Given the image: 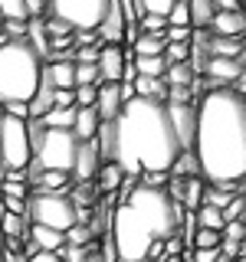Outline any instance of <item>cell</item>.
I'll list each match as a JSON object with an SVG mask.
<instances>
[{"label":"cell","mask_w":246,"mask_h":262,"mask_svg":"<svg viewBox=\"0 0 246 262\" xmlns=\"http://www.w3.org/2000/svg\"><path fill=\"white\" fill-rule=\"evenodd\" d=\"M194 154L207 184L246 193V98L233 85L200 95Z\"/></svg>","instance_id":"6da1fadb"},{"label":"cell","mask_w":246,"mask_h":262,"mask_svg":"<svg viewBox=\"0 0 246 262\" xmlns=\"http://www.w3.org/2000/svg\"><path fill=\"white\" fill-rule=\"evenodd\" d=\"M115 128V147L112 161L121 167L125 177L141 180V174H171L174 161L184 154L174 125L168 118V105L151 98H131L121 105Z\"/></svg>","instance_id":"7a4b0ae2"},{"label":"cell","mask_w":246,"mask_h":262,"mask_svg":"<svg viewBox=\"0 0 246 262\" xmlns=\"http://www.w3.org/2000/svg\"><path fill=\"white\" fill-rule=\"evenodd\" d=\"M184 207L168 196V190H154L138 180V187L118 200L112 213V243L118 262H141L154 246H164L177 236Z\"/></svg>","instance_id":"3957f363"},{"label":"cell","mask_w":246,"mask_h":262,"mask_svg":"<svg viewBox=\"0 0 246 262\" xmlns=\"http://www.w3.org/2000/svg\"><path fill=\"white\" fill-rule=\"evenodd\" d=\"M43 56L27 39H4L0 43V108L30 105L43 82Z\"/></svg>","instance_id":"277c9868"},{"label":"cell","mask_w":246,"mask_h":262,"mask_svg":"<svg viewBox=\"0 0 246 262\" xmlns=\"http://www.w3.org/2000/svg\"><path fill=\"white\" fill-rule=\"evenodd\" d=\"M30 141H33V164L39 170H59L72 177L82 141L69 128H43L39 121H30Z\"/></svg>","instance_id":"5b68a950"},{"label":"cell","mask_w":246,"mask_h":262,"mask_svg":"<svg viewBox=\"0 0 246 262\" xmlns=\"http://www.w3.org/2000/svg\"><path fill=\"white\" fill-rule=\"evenodd\" d=\"M33 164L30 121L0 112V167L4 170H27Z\"/></svg>","instance_id":"8992f818"},{"label":"cell","mask_w":246,"mask_h":262,"mask_svg":"<svg viewBox=\"0 0 246 262\" xmlns=\"http://www.w3.org/2000/svg\"><path fill=\"white\" fill-rule=\"evenodd\" d=\"M27 216H30L33 226H49V229H59V233H69L79 223V207L66 193L33 190L30 200H27Z\"/></svg>","instance_id":"52a82bcc"},{"label":"cell","mask_w":246,"mask_h":262,"mask_svg":"<svg viewBox=\"0 0 246 262\" xmlns=\"http://www.w3.org/2000/svg\"><path fill=\"white\" fill-rule=\"evenodd\" d=\"M112 0H46V16L69 23L72 30H98Z\"/></svg>","instance_id":"ba28073f"},{"label":"cell","mask_w":246,"mask_h":262,"mask_svg":"<svg viewBox=\"0 0 246 262\" xmlns=\"http://www.w3.org/2000/svg\"><path fill=\"white\" fill-rule=\"evenodd\" d=\"M168 118L174 125V135L184 151H194L197 138V105H168Z\"/></svg>","instance_id":"9c48e42d"},{"label":"cell","mask_w":246,"mask_h":262,"mask_svg":"<svg viewBox=\"0 0 246 262\" xmlns=\"http://www.w3.org/2000/svg\"><path fill=\"white\" fill-rule=\"evenodd\" d=\"M121 72H125V49L102 46V53H98V79H102V85H118Z\"/></svg>","instance_id":"30bf717a"},{"label":"cell","mask_w":246,"mask_h":262,"mask_svg":"<svg viewBox=\"0 0 246 262\" xmlns=\"http://www.w3.org/2000/svg\"><path fill=\"white\" fill-rule=\"evenodd\" d=\"M98 39H102V46H118L121 36H125V16H121V7L118 0H112L109 4V13H105V20L98 23Z\"/></svg>","instance_id":"8fae6325"},{"label":"cell","mask_w":246,"mask_h":262,"mask_svg":"<svg viewBox=\"0 0 246 262\" xmlns=\"http://www.w3.org/2000/svg\"><path fill=\"white\" fill-rule=\"evenodd\" d=\"M210 33L213 36H223V39H246V13L236 10V13H217L210 23Z\"/></svg>","instance_id":"7c38bea8"},{"label":"cell","mask_w":246,"mask_h":262,"mask_svg":"<svg viewBox=\"0 0 246 262\" xmlns=\"http://www.w3.org/2000/svg\"><path fill=\"white\" fill-rule=\"evenodd\" d=\"M98 167H102L98 144L95 141H82L79 158H76V167H72V177H76V180H92V177H98Z\"/></svg>","instance_id":"4fadbf2b"},{"label":"cell","mask_w":246,"mask_h":262,"mask_svg":"<svg viewBox=\"0 0 246 262\" xmlns=\"http://www.w3.org/2000/svg\"><path fill=\"white\" fill-rule=\"evenodd\" d=\"M53 95H56V85H53V79L46 76V69H43V82H39V89H36V95L30 98V121H39L43 115L53 112Z\"/></svg>","instance_id":"5bb4252c"},{"label":"cell","mask_w":246,"mask_h":262,"mask_svg":"<svg viewBox=\"0 0 246 262\" xmlns=\"http://www.w3.org/2000/svg\"><path fill=\"white\" fill-rule=\"evenodd\" d=\"M121 92H118V85H98V98H95V112H98V118L102 121H115L118 118V112H121Z\"/></svg>","instance_id":"9a60e30c"},{"label":"cell","mask_w":246,"mask_h":262,"mask_svg":"<svg viewBox=\"0 0 246 262\" xmlns=\"http://www.w3.org/2000/svg\"><path fill=\"white\" fill-rule=\"evenodd\" d=\"M98 128H102V118H98L95 108H76V125H72V131H76L79 141H95Z\"/></svg>","instance_id":"2e32d148"},{"label":"cell","mask_w":246,"mask_h":262,"mask_svg":"<svg viewBox=\"0 0 246 262\" xmlns=\"http://www.w3.org/2000/svg\"><path fill=\"white\" fill-rule=\"evenodd\" d=\"M69 174H59V170H39L36 177L30 180L33 187H36L39 193H66V187H69Z\"/></svg>","instance_id":"e0dca14e"},{"label":"cell","mask_w":246,"mask_h":262,"mask_svg":"<svg viewBox=\"0 0 246 262\" xmlns=\"http://www.w3.org/2000/svg\"><path fill=\"white\" fill-rule=\"evenodd\" d=\"M30 239L36 243L43 252H59L63 246H66V233L49 229V226H30Z\"/></svg>","instance_id":"ac0fdd59"},{"label":"cell","mask_w":246,"mask_h":262,"mask_svg":"<svg viewBox=\"0 0 246 262\" xmlns=\"http://www.w3.org/2000/svg\"><path fill=\"white\" fill-rule=\"evenodd\" d=\"M30 216H16V213H7L4 220H0V236L4 239H20L27 243L30 239Z\"/></svg>","instance_id":"d6986e66"},{"label":"cell","mask_w":246,"mask_h":262,"mask_svg":"<svg viewBox=\"0 0 246 262\" xmlns=\"http://www.w3.org/2000/svg\"><path fill=\"white\" fill-rule=\"evenodd\" d=\"M27 43L36 49L39 56H49V33H46V20L43 16H33V20L27 23Z\"/></svg>","instance_id":"ffe728a7"},{"label":"cell","mask_w":246,"mask_h":262,"mask_svg":"<svg viewBox=\"0 0 246 262\" xmlns=\"http://www.w3.org/2000/svg\"><path fill=\"white\" fill-rule=\"evenodd\" d=\"M187 7H191V27L194 30H210L213 16H217L213 0H187Z\"/></svg>","instance_id":"44dd1931"},{"label":"cell","mask_w":246,"mask_h":262,"mask_svg":"<svg viewBox=\"0 0 246 262\" xmlns=\"http://www.w3.org/2000/svg\"><path fill=\"white\" fill-rule=\"evenodd\" d=\"M203 187H207V180L203 177H184V200H180V207L197 213L203 203Z\"/></svg>","instance_id":"7402d4cb"},{"label":"cell","mask_w":246,"mask_h":262,"mask_svg":"<svg viewBox=\"0 0 246 262\" xmlns=\"http://www.w3.org/2000/svg\"><path fill=\"white\" fill-rule=\"evenodd\" d=\"M46 76L56 89H76V62H49Z\"/></svg>","instance_id":"603a6c76"},{"label":"cell","mask_w":246,"mask_h":262,"mask_svg":"<svg viewBox=\"0 0 246 262\" xmlns=\"http://www.w3.org/2000/svg\"><path fill=\"white\" fill-rule=\"evenodd\" d=\"M121 180H125V174H121V167L115 161H105L102 167H98V187H102L105 193H118Z\"/></svg>","instance_id":"cb8c5ba5"},{"label":"cell","mask_w":246,"mask_h":262,"mask_svg":"<svg viewBox=\"0 0 246 262\" xmlns=\"http://www.w3.org/2000/svg\"><path fill=\"white\" fill-rule=\"evenodd\" d=\"M164 82H168V85H187V89H194L197 72H194L191 62H174V66H168V72H164Z\"/></svg>","instance_id":"d4e9b609"},{"label":"cell","mask_w":246,"mask_h":262,"mask_svg":"<svg viewBox=\"0 0 246 262\" xmlns=\"http://www.w3.org/2000/svg\"><path fill=\"white\" fill-rule=\"evenodd\" d=\"M207 53L220 56V59H240L243 53V39H223V36H210Z\"/></svg>","instance_id":"484cf974"},{"label":"cell","mask_w":246,"mask_h":262,"mask_svg":"<svg viewBox=\"0 0 246 262\" xmlns=\"http://www.w3.org/2000/svg\"><path fill=\"white\" fill-rule=\"evenodd\" d=\"M194 216H197V229H213V233H223V226H227V220H223V210H217V207H207V203H203V207L197 210Z\"/></svg>","instance_id":"4316f807"},{"label":"cell","mask_w":246,"mask_h":262,"mask_svg":"<svg viewBox=\"0 0 246 262\" xmlns=\"http://www.w3.org/2000/svg\"><path fill=\"white\" fill-rule=\"evenodd\" d=\"M135 69H138V76L164 79V72H168V62H164V56H135Z\"/></svg>","instance_id":"83f0119b"},{"label":"cell","mask_w":246,"mask_h":262,"mask_svg":"<svg viewBox=\"0 0 246 262\" xmlns=\"http://www.w3.org/2000/svg\"><path fill=\"white\" fill-rule=\"evenodd\" d=\"M39 125L43 128H69L72 131V125H76V108H53L49 115L39 118Z\"/></svg>","instance_id":"f1b7e54d"},{"label":"cell","mask_w":246,"mask_h":262,"mask_svg":"<svg viewBox=\"0 0 246 262\" xmlns=\"http://www.w3.org/2000/svg\"><path fill=\"white\" fill-rule=\"evenodd\" d=\"M0 20H16V23L33 20L27 10V0H0Z\"/></svg>","instance_id":"f546056e"},{"label":"cell","mask_w":246,"mask_h":262,"mask_svg":"<svg viewBox=\"0 0 246 262\" xmlns=\"http://www.w3.org/2000/svg\"><path fill=\"white\" fill-rule=\"evenodd\" d=\"M171 174H174V177H200V164H197V154H194V151H184V154H180V158L174 161Z\"/></svg>","instance_id":"4dcf8cb0"},{"label":"cell","mask_w":246,"mask_h":262,"mask_svg":"<svg viewBox=\"0 0 246 262\" xmlns=\"http://www.w3.org/2000/svg\"><path fill=\"white\" fill-rule=\"evenodd\" d=\"M164 46H168L164 36H145L141 33V39H138L131 49H135V56H164Z\"/></svg>","instance_id":"1f68e13d"},{"label":"cell","mask_w":246,"mask_h":262,"mask_svg":"<svg viewBox=\"0 0 246 262\" xmlns=\"http://www.w3.org/2000/svg\"><path fill=\"white\" fill-rule=\"evenodd\" d=\"M138 27H141L145 36H164V33H168V20H164V16H151V13H145L141 20H138Z\"/></svg>","instance_id":"d6a6232c"},{"label":"cell","mask_w":246,"mask_h":262,"mask_svg":"<svg viewBox=\"0 0 246 262\" xmlns=\"http://www.w3.org/2000/svg\"><path fill=\"white\" fill-rule=\"evenodd\" d=\"M164 62H191V43H168L164 46Z\"/></svg>","instance_id":"836d02e7"},{"label":"cell","mask_w":246,"mask_h":262,"mask_svg":"<svg viewBox=\"0 0 246 262\" xmlns=\"http://www.w3.org/2000/svg\"><path fill=\"white\" fill-rule=\"evenodd\" d=\"M168 27H191V7H187V0H174V7L168 13Z\"/></svg>","instance_id":"e575fe53"},{"label":"cell","mask_w":246,"mask_h":262,"mask_svg":"<svg viewBox=\"0 0 246 262\" xmlns=\"http://www.w3.org/2000/svg\"><path fill=\"white\" fill-rule=\"evenodd\" d=\"M79 85H102V79H98V66H86V62H76V89Z\"/></svg>","instance_id":"d590c367"},{"label":"cell","mask_w":246,"mask_h":262,"mask_svg":"<svg viewBox=\"0 0 246 262\" xmlns=\"http://www.w3.org/2000/svg\"><path fill=\"white\" fill-rule=\"evenodd\" d=\"M223 233H213V229H197L194 233V249H220Z\"/></svg>","instance_id":"8d00e7d4"},{"label":"cell","mask_w":246,"mask_h":262,"mask_svg":"<svg viewBox=\"0 0 246 262\" xmlns=\"http://www.w3.org/2000/svg\"><path fill=\"white\" fill-rule=\"evenodd\" d=\"M138 7H141V16L151 13V16H164L168 20L171 7H174V0H138Z\"/></svg>","instance_id":"74e56055"},{"label":"cell","mask_w":246,"mask_h":262,"mask_svg":"<svg viewBox=\"0 0 246 262\" xmlns=\"http://www.w3.org/2000/svg\"><path fill=\"white\" fill-rule=\"evenodd\" d=\"M0 196H16V200H30V190L23 180H0Z\"/></svg>","instance_id":"f35d334b"},{"label":"cell","mask_w":246,"mask_h":262,"mask_svg":"<svg viewBox=\"0 0 246 262\" xmlns=\"http://www.w3.org/2000/svg\"><path fill=\"white\" fill-rule=\"evenodd\" d=\"M95 98H98L95 85H79L76 89V108H95Z\"/></svg>","instance_id":"ab89813d"},{"label":"cell","mask_w":246,"mask_h":262,"mask_svg":"<svg viewBox=\"0 0 246 262\" xmlns=\"http://www.w3.org/2000/svg\"><path fill=\"white\" fill-rule=\"evenodd\" d=\"M243 196H246V193H233V200L223 207V220H227V223H233V220H243Z\"/></svg>","instance_id":"60d3db41"},{"label":"cell","mask_w":246,"mask_h":262,"mask_svg":"<svg viewBox=\"0 0 246 262\" xmlns=\"http://www.w3.org/2000/svg\"><path fill=\"white\" fill-rule=\"evenodd\" d=\"M46 20V33H49V39H56V36H72V30L69 23H63V20H53V16H43Z\"/></svg>","instance_id":"b9f144b4"},{"label":"cell","mask_w":246,"mask_h":262,"mask_svg":"<svg viewBox=\"0 0 246 262\" xmlns=\"http://www.w3.org/2000/svg\"><path fill=\"white\" fill-rule=\"evenodd\" d=\"M164 39H168V43H191V39H194V27H168Z\"/></svg>","instance_id":"7bdbcfd3"},{"label":"cell","mask_w":246,"mask_h":262,"mask_svg":"<svg viewBox=\"0 0 246 262\" xmlns=\"http://www.w3.org/2000/svg\"><path fill=\"white\" fill-rule=\"evenodd\" d=\"M53 108H76V89H56Z\"/></svg>","instance_id":"ee69618b"},{"label":"cell","mask_w":246,"mask_h":262,"mask_svg":"<svg viewBox=\"0 0 246 262\" xmlns=\"http://www.w3.org/2000/svg\"><path fill=\"white\" fill-rule=\"evenodd\" d=\"M246 239V233H243V220H233V223H227L223 226V243H240L243 246Z\"/></svg>","instance_id":"f6af8a7d"},{"label":"cell","mask_w":246,"mask_h":262,"mask_svg":"<svg viewBox=\"0 0 246 262\" xmlns=\"http://www.w3.org/2000/svg\"><path fill=\"white\" fill-rule=\"evenodd\" d=\"M98 53H102V46H76V62L98 66Z\"/></svg>","instance_id":"bcb514c9"},{"label":"cell","mask_w":246,"mask_h":262,"mask_svg":"<svg viewBox=\"0 0 246 262\" xmlns=\"http://www.w3.org/2000/svg\"><path fill=\"white\" fill-rule=\"evenodd\" d=\"M30 23V20H27ZM27 23H16V20H4V36L7 39H27Z\"/></svg>","instance_id":"7dc6e473"},{"label":"cell","mask_w":246,"mask_h":262,"mask_svg":"<svg viewBox=\"0 0 246 262\" xmlns=\"http://www.w3.org/2000/svg\"><path fill=\"white\" fill-rule=\"evenodd\" d=\"M4 200L7 213H16V216H27V200H16V196H0Z\"/></svg>","instance_id":"c3c4849f"},{"label":"cell","mask_w":246,"mask_h":262,"mask_svg":"<svg viewBox=\"0 0 246 262\" xmlns=\"http://www.w3.org/2000/svg\"><path fill=\"white\" fill-rule=\"evenodd\" d=\"M213 7H217V13H236L243 7V0H213Z\"/></svg>","instance_id":"681fc988"},{"label":"cell","mask_w":246,"mask_h":262,"mask_svg":"<svg viewBox=\"0 0 246 262\" xmlns=\"http://www.w3.org/2000/svg\"><path fill=\"white\" fill-rule=\"evenodd\" d=\"M121 39H125V43H131V46H135L138 39H141V27H138V23H128V27H125V36H121Z\"/></svg>","instance_id":"f907efd6"},{"label":"cell","mask_w":246,"mask_h":262,"mask_svg":"<svg viewBox=\"0 0 246 262\" xmlns=\"http://www.w3.org/2000/svg\"><path fill=\"white\" fill-rule=\"evenodd\" d=\"M180 243H184L180 236H171V239L164 243V256H180Z\"/></svg>","instance_id":"816d5d0a"},{"label":"cell","mask_w":246,"mask_h":262,"mask_svg":"<svg viewBox=\"0 0 246 262\" xmlns=\"http://www.w3.org/2000/svg\"><path fill=\"white\" fill-rule=\"evenodd\" d=\"M30 16H46V0H27Z\"/></svg>","instance_id":"f5cc1de1"},{"label":"cell","mask_w":246,"mask_h":262,"mask_svg":"<svg viewBox=\"0 0 246 262\" xmlns=\"http://www.w3.org/2000/svg\"><path fill=\"white\" fill-rule=\"evenodd\" d=\"M30 262H63V256H59V252H43V249H39Z\"/></svg>","instance_id":"db71d44e"},{"label":"cell","mask_w":246,"mask_h":262,"mask_svg":"<svg viewBox=\"0 0 246 262\" xmlns=\"http://www.w3.org/2000/svg\"><path fill=\"white\" fill-rule=\"evenodd\" d=\"M233 89H236V92H240V95L246 98V66H243V72H240V79H236V82H233Z\"/></svg>","instance_id":"11a10c76"},{"label":"cell","mask_w":246,"mask_h":262,"mask_svg":"<svg viewBox=\"0 0 246 262\" xmlns=\"http://www.w3.org/2000/svg\"><path fill=\"white\" fill-rule=\"evenodd\" d=\"M240 66H246V39H243V53H240Z\"/></svg>","instance_id":"9f6ffc18"},{"label":"cell","mask_w":246,"mask_h":262,"mask_svg":"<svg viewBox=\"0 0 246 262\" xmlns=\"http://www.w3.org/2000/svg\"><path fill=\"white\" fill-rule=\"evenodd\" d=\"M240 259H246V239H243V246H240Z\"/></svg>","instance_id":"6f0895ef"},{"label":"cell","mask_w":246,"mask_h":262,"mask_svg":"<svg viewBox=\"0 0 246 262\" xmlns=\"http://www.w3.org/2000/svg\"><path fill=\"white\" fill-rule=\"evenodd\" d=\"M0 262H4V236H0Z\"/></svg>","instance_id":"680465c9"},{"label":"cell","mask_w":246,"mask_h":262,"mask_svg":"<svg viewBox=\"0 0 246 262\" xmlns=\"http://www.w3.org/2000/svg\"><path fill=\"white\" fill-rule=\"evenodd\" d=\"M243 223H246V196H243Z\"/></svg>","instance_id":"91938a15"},{"label":"cell","mask_w":246,"mask_h":262,"mask_svg":"<svg viewBox=\"0 0 246 262\" xmlns=\"http://www.w3.org/2000/svg\"><path fill=\"white\" fill-rule=\"evenodd\" d=\"M4 39H7V36H4V30H0V43H4Z\"/></svg>","instance_id":"94428289"},{"label":"cell","mask_w":246,"mask_h":262,"mask_svg":"<svg viewBox=\"0 0 246 262\" xmlns=\"http://www.w3.org/2000/svg\"><path fill=\"white\" fill-rule=\"evenodd\" d=\"M243 233H246V223H243Z\"/></svg>","instance_id":"6125c7cd"},{"label":"cell","mask_w":246,"mask_h":262,"mask_svg":"<svg viewBox=\"0 0 246 262\" xmlns=\"http://www.w3.org/2000/svg\"><path fill=\"white\" fill-rule=\"evenodd\" d=\"M243 7H246V0H243ZM243 13H246V10H243Z\"/></svg>","instance_id":"be15d7a7"},{"label":"cell","mask_w":246,"mask_h":262,"mask_svg":"<svg viewBox=\"0 0 246 262\" xmlns=\"http://www.w3.org/2000/svg\"><path fill=\"white\" fill-rule=\"evenodd\" d=\"M236 262H246V259H236Z\"/></svg>","instance_id":"e7e4bbea"}]
</instances>
